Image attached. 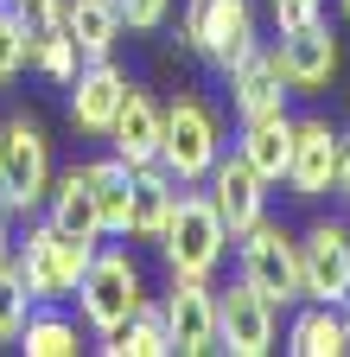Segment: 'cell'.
<instances>
[{
    "label": "cell",
    "instance_id": "cell-20",
    "mask_svg": "<svg viewBox=\"0 0 350 357\" xmlns=\"http://www.w3.org/2000/svg\"><path fill=\"white\" fill-rule=\"evenodd\" d=\"M64 32L77 38V58H109L121 38V7L115 0H64Z\"/></svg>",
    "mask_w": 350,
    "mask_h": 357
},
{
    "label": "cell",
    "instance_id": "cell-2",
    "mask_svg": "<svg viewBox=\"0 0 350 357\" xmlns=\"http://www.w3.org/2000/svg\"><path fill=\"white\" fill-rule=\"evenodd\" d=\"M90 255H96V243H83V236L58 230V223L45 217V223H32V230H26V249H13L7 268L19 275V287L32 294V306H58V300L77 294V281H83V268H90Z\"/></svg>",
    "mask_w": 350,
    "mask_h": 357
},
{
    "label": "cell",
    "instance_id": "cell-17",
    "mask_svg": "<svg viewBox=\"0 0 350 357\" xmlns=\"http://www.w3.org/2000/svg\"><path fill=\"white\" fill-rule=\"evenodd\" d=\"M236 153H242L261 178H268V185H280V178H287V160H293V115H287V109H274V115L242 121Z\"/></svg>",
    "mask_w": 350,
    "mask_h": 357
},
{
    "label": "cell",
    "instance_id": "cell-15",
    "mask_svg": "<svg viewBox=\"0 0 350 357\" xmlns=\"http://www.w3.org/2000/svg\"><path fill=\"white\" fill-rule=\"evenodd\" d=\"M230 96H236V115L255 121V115H274L287 109V77H280V45H255V52L230 70Z\"/></svg>",
    "mask_w": 350,
    "mask_h": 357
},
{
    "label": "cell",
    "instance_id": "cell-27",
    "mask_svg": "<svg viewBox=\"0 0 350 357\" xmlns=\"http://www.w3.org/2000/svg\"><path fill=\"white\" fill-rule=\"evenodd\" d=\"M26 319H32V294L19 287L13 268H0V344H13L26 332Z\"/></svg>",
    "mask_w": 350,
    "mask_h": 357
},
{
    "label": "cell",
    "instance_id": "cell-30",
    "mask_svg": "<svg viewBox=\"0 0 350 357\" xmlns=\"http://www.w3.org/2000/svg\"><path fill=\"white\" fill-rule=\"evenodd\" d=\"M344 204H350V134H344V160H337V185H331Z\"/></svg>",
    "mask_w": 350,
    "mask_h": 357
},
{
    "label": "cell",
    "instance_id": "cell-21",
    "mask_svg": "<svg viewBox=\"0 0 350 357\" xmlns=\"http://www.w3.org/2000/svg\"><path fill=\"white\" fill-rule=\"evenodd\" d=\"M45 204H51V223H58V230H70V236H83V243H102L96 192H90V178H83V166H70L64 178H51Z\"/></svg>",
    "mask_w": 350,
    "mask_h": 357
},
{
    "label": "cell",
    "instance_id": "cell-26",
    "mask_svg": "<svg viewBox=\"0 0 350 357\" xmlns=\"http://www.w3.org/2000/svg\"><path fill=\"white\" fill-rule=\"evenodd\" d=\"M77 64H83V58H77V38H70L64 26H58V32H32V70H45L51 83H70Z\"/></svg>",
    "mask_w": 350,
    "mask_h": 357
},
{
    "label": "cell",
    "instance_id": "cell-3",
    "mask_svg": "<svg viewBox=\"0 0 350 357\" xmlns=\"http://www.w3.org/2000/svg\"><path fill=\"white\" fill-rule=\"evenodd\" d=\"M223 160V121L204 96H172L159 109V166L179 185H204L210 166Z\"/></svg>",
    "mask_w": 350,
    "mask_h": 357
},
{
    "label": "cell",
    "instance_id": "cell-11",
    "mask_svg": "<svg viewBox=\"0 0 350 357\" xmlns=\"http://www.w3.org/2000/svg\"><path fill=\"white\" fill-rule=\"evenodd\" d=\"M64 89H70V128L109 141V128H115V115H121V96H127V77H121L109 58H90V64H77V77H70Z\"/></svg>",
    "mask_w": 350,
    "mask_h": 357
},
{
    "label": "cell",
    "instance_id": "cell-7",
    "mask_svg": "<svg viewBox=\"0 0 350 357\" xmlns=\"http://www.w3.org/2000/svg\"><path fill=\"white\" fill-rule=\"evenodd\" d=\"M51 192V141L32 115L7 121V172H0V204L13 217H32Z\"/></svg>",
    "mask_w": 350,
    "mask_h": 357
},
{
    "label": "cell",
    "instance_id": "cell-10",
    "mask_svg": "<svg viewBox=\"0 0 350 357\" xmlns=\"http://www.w3.org/2000/svg\"><path fill=\"white\" fill-rule=\"evenodd\" d=\"M337 160H344V134L319 115L293 121V160H287V185L293 198H325L337 185Z\"/></svg>",
    "mask_w": 350,
    "mask_h": 357
},
{
    "label": "cell",
    "instance_id": "cell-35",
    "mask_svg": "<svg viewBox=\"0 0 350 357\" xmlns=\"http://www.w3.org/2000/svg\"><path fill=\"white\" fill-rule=\"evenodd\" d=\"M337 7H344V26H350V0H337Z\"/></svg>",
    "mask_w": 350,
    "mask_h": 357
},
{
    "label": "cell",
    "instance_id": "cell-31",
    "mask_svg": "<svg viewBox=\"0 0 350 357\" xmlns=\"http://www.w3.org/2000/svg\"><path fill=\"white\" fill-rule=\"evenodd\" d=\"M7 217H13V211H7V204H0V268H7V261H13V230H7Z\"/></svg>",
    "mask_w": 350,
    "mask_h": 357
},
{
    "label": "cell",
    "instance_id": "cell-29",
    "mask_svg": "<svg viewBox=\"0 0 350 357\" xmlns=\"http://www.w3.org/2000/svg\"><path fill=\"white\" fill-rule=\"evenodd\" d=\"M268 13H274L280 32H293V26H305V20H325V0H268Z\"/></svg>",
    "mask_w": 350,
    "mask_h": 357
},
{
    "label": "cell",
    "instance_id": "cell-1",
    "mask_svg": "<svg viewBox=\"0 0 350 357\" xmlns=\"http://www.w3.org/2000/svg\"><path fill=\"white\" fill-rule=\"evenodd\" d=\"M153 243H159V255H166V268H172V281H210L216 261H223V249H230V230H223V217H216L210 192L179 185L172 217H166V230H159Z\"/></svg>",
    "mask_w": 350,
    "mask_h": 357
},
{
    "label": "cell",
    "instance_id": "cell-4",
    "mask_svg": "<svg viewBox=\"0 0 350 357\" xmlns=\"http://www.w3.org/2000/svg\"><path fill=\"white\" fill-rule=\"evenodd\" d=\"M77 306H83V319H90L96 338H115L147 306V281H141L134 255L127 249H96L90 268H83V281H77Z\"/></svg>",
    "mask_w": 350,
    "mask_h": 357
},
{
    "label": "cell",
    "instance_id": "cell-13",
    "mask_svg": "<svg viewBox=\"0 0 350 357\" xmlns=\"http://www.w3.org/2000/svg\"><path fill=\"white\" fill-rule=\"evenodd\" d=\"M280 77H287V89H299V96L331 89V77H337V38H331L325 20H305L293 32H280Z\"/></svg>",
    "mask_w": 350,
    "mask_h": 357
},
{
    "label": "cell",
    "instance_id": "cell-33",
    "mask_svg": "<svg viewBox=\"0 0 350 357\" xmlns=\"http://www.w3.org/2000/svg\"><path fill=\"white\" fill-rule=\"evenodd\" d=\"M0 172H7V128H0Z\"/></svg>",
    "mask_w": 350,
    "mask_h": 357
},
{
    "label": "cell",
    "instance_id": "cell-6",
    "mask_svg": "<svg viewBox=\"0 0 350 357\" xmlns=\"http://www.w3.org/2000/svg\"><path fill=\"white\" fill-rule=\"evenodd\" d=\"M179 26H185V45H191L198 58H210L223 77L261 45V32H255V7H248V0H185Z\"/></svg>",
    "mask_w": 350,
    "mask_h": 357
},
{
    "label": "cell",
    "instance_id": "cell-32",
    "mask_svg": "<svg viewBox=\"0 0 350 357\" xmlns=\"http://www.w3.org/2000/svg\"><path fill=\"white\" fill-rule=\"evenodd\" d=\"M337 319H344V344H350V294L337 300Z\"/></svg>",
    "mask_w": 350,
    "mask_h": 357
},
{
    "label": "cell",
    "instance_id": "cell-24",
    "mask_svg": "<svg viewBox=\"0 0 350 357\" xmlns=\"http://www.w3.org/2000/svg\"><path fill=\"white\" fill-rule=\"evenodd\" d=\"M19 344H26V357H77V326L58 319V312H32Z\"/></svg>",
    "mask_w": 350,
    "mask_h": 357
},
{
    "label": "cell",
    "instance_id": "cell-12",
    "mask_svg": "<svg viewBox=\"0 0 350 357\" xmlns=\"http://www.w3.org/2000/svg\"><path fill=\"white\" fill-rule=\"evenodd\" d=\"M210 204H216V217H223V230L242 236V230H255V223L268 217V178H261L242 153H223L210 166Z\"/></svg>",
    "mask_w": 350,
    "mask_h": 357
},
{
    "label": "cell",
    "instance_id": "cell-8",
    "mask_svg": "<svg viewBox=\"0 0 350 357\" xmlns=\"http://www.w3.org/2000/svg\"><path fill=\"white\" fill-rule=\"evenodd\" d=\"M274 300H261L248 281H236L230 294H216V351H230V357H261V351H274Z\"/></svg>",
    "mask_w": 350,
    "mask_h": 357
},
{
    "label": "cell",
    "instance_id": "cell-19",
    "mask_svg": "<svg viewBox=\"0 0 350 357\" xmlns=\"http://www.w3.org/2000/svg\"><path fill=\"white\" fill-rule=\"evenodd\" d=\"M83 178H90V192H96L102 236H127V204H134V166H127V160L115 153V160H90V166H83Z\"/></svg>",
    "mask_w": 350,
    "mask_h": 357
},
{
    "label": "cell",
    "instance_id": "cell-28",
    "mask_svg": "<svg viewBox=\"0 0 350 357\" xmlns=\"http://www.w3.org/2000/svg\"><path fill=\"white\" fill-rule=\"evenodd\" d=\"M115 7H121V32H153V26H166L172 0H115Z\"/></svg>",
    "mask_w": 350,
    "mask_h": 357
},
{
    "label": "cell",
    "instance_id": "cell-23",
    "mask_svg": "<svg viewBox=\"0 0 350 357\" xmlns=\"http://www.w3.org/2000/svg\"><path fill=\"white\" fill-rule=\"evenodd\" d=\"M102 351H109V357H166V351H172V338H166L159 306L147 300V306H141V312H134V319H127L115 338H102Z\"/></svg>",
    "mask_w": 350,
    "mask_h": 357
},
{
    "label": "cell",
    "instance_id": "cell-16",
    "mask_svg": "<svg viewBox=\"0 0 350 357\" xmlns=\"http://www.w3.org/2000/svg\"><path fill=\"white\" fill-rule=\"evenodd\" d=\"M109 141L127 166H153L159 160V102L147 96L141 83H127V96H121V115L109 128Z\"/></svg>",
    "mask_w": 350,
    "mask_h": 357
},
{
    "label": "cell",
    "instance_id": "cell-5",
    "mask_svg": "<svg viewBox=\"0 0 350 357\" xmlns=\"http://www.w3.org/2000/svg\"><path fill=\"white\" fill-rule=\"evenodd\" d=\"M236 243H242V249H236V268H242V281H248L261 300H274V306L305 300V275H299V236H293V230H280V223H268V217H261L255 230H242Z\"/></svg>",
    "mask_w": 350,
    "mask_h": 357
},
{
    "label": "cell",
    "instance_id": "cell-22",
    "mask_svg": "<svg viewBox=\"0 0 350 357\" xmlns=\"http://www.w3.org/2000/svg\"><path fill=\"white\" fill-rule=\"evenodd\" d=\"M287 351L293 357H344V319H337V306L325 300H305L293 312V326H287Z\"/></svg>",
    "mask_w": 350,
    "mask_h": 357
},
{
    "label": "cell",
    "instance_id": "cell-14",
    "mask_svg": "<svg viewBox=\"0 0 350 357\" xmlns=\"http://www.w3.org/2000/svg\"><path fill=\"white\" fill-rule=\"evenodd\" d=\"M159 319H166V338L179 357L216 351V294L204 281H172V294L159 300Z\"/></svg>",
    "mask_w": 350,
    "mask_h": 357
},
{
    "label": "cell",
    "instance_id": "cell-25",
    "mask_svg": "<svg viewBox=\"0 0 350 357\" xmlns=\"http://www.w3.org/2000/svg\"><path fill=\"white\" fill-rule=\"evenodd\" d=\"M26 64H32V26H26L19 7L0 0V83H13Z\"/></svg>",
    "mask_w": 350,
    "mask_h": 357
},
{
    "label": "cell",
    "instance_id": "cell-34",
    "mask_svg": "<svg viewBox=\"0 0 350 357\" xmlns=\"http://www.w3.org/2000/svg\"><path fill=\"white\" fill-rule=\"evenodd\" d=\"M7 7H19V13H26V7H32V0H7Z\"/></svg>",
    "mask_w": 350,
    "mask_h": 357
},
{
    "label": "cell",
    "instance_id": "cell-9",
    "mask_svg": "<svg viewBox=\"0 0 350 357\" xmlns=\"http://www.w3.org/2000/svg\"><path fill=\"white\" fill-rule=\"evenodd\" d=\"M299 275H305V300L337 306L350 294V223H312L299 236Z\"/></svg>",
    "mask_w": 350,
    "mask_h": 357
},
{
    "label": "cell",
    "instance_id": "cell-18",
    "mask_svg": "<svg viewBox=\"0 0 350 357\" xmlns=\"http://www.w3.org/2000/svg\"><path fill=\"white\" fill-rule=\"evenodd\" d=\"M172 198H179V178H172L159 160L153 166H134V204H127V236L153 243L172 217Z\"/></svg>",
    "mask_w": 350,
    "mask_h": 357
}]
</instances>
